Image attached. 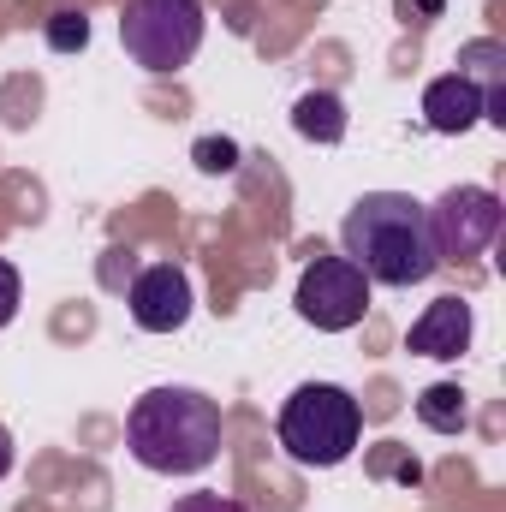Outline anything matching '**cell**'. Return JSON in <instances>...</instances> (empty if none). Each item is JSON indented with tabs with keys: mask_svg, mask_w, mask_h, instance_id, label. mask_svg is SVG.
<instances>
[{
	"mask_svg": "<svg viewBox=\"0 0 506 512\" xmlns=\"http://www.w3.org/2000/svg\"><path fill=\"white\" fill-rule=\"evenodd\" d=\"M126 447L155 477H197L221 453V405L197 387H149L126 417Z\"/></svg>",
	"mask_w": 506,
	"mask_h": 512,
	"instance_id": "obj_1",
	"label": "cell"
},
{
	"mask_svg": "<svg viewBox=\"0 0 506 512\" xmlns=\"http://www.w3.org/2000/svg\"><path fill=\"white\" fill-rule=\"evenodd\" d=\"M340 245H346V262L364 268L370 286H423L441 268L423 203L405 191H364L340 221Z\"/></svg>",
	"mask_w": 506,
	"mask_h": 512,
	"instance_id": "obj_2",
	"label": "cell"
},
{
	"mask_svg": "<svg viewBox=\"0 0 506 512\" xmlns=\"http://www.w3.org/2000/svg\"><path fill=\"white\" fill-rule=\"evenodd\" d=\"M286 459L310 465V471H328L340 459H352L358 435H364V411L346 387L334 382H304L286 405H280V423H274Z\"/></svg>",
	"mask_w": 506,
	"mask_h": 512,
	"instance_id": "obj_3",
	"label": "cell"
},
{
	"mask_svg": "<svg viewBox=\"0 0 506 512\" xmlns=\"http://www.w3.org/2000/svg\"><path fill=\"white\" fill-rule=\"evenodd\" d=\"M203 0H126V18H120V42L143 72H179L197 60L203 48Z\"/></svg>",
	"mask_w": 506,
	"mask_h": 512,
	"instance_id": "obj_4",
	"label": "cell"
},
{
	"mask_svg": "<svg viewBox=\"0 0 506 512\" xmlns=\"http://www.w3.org/2000/svg\"><path fill=\"white\" fill-rule=\"evenodd\" d=\"M435 262H471L501 239V197L489 185H453L435 203H423Z\"/></svg>",
	"mask_w": 506,
	"mask_h": 512,
	"instance_id": "obj_5",
	"label": "cell"
},
{
	"mask_svg": "<svg viewBox=\"0 0 506 512\" xmlns=\"http://www.w3.org/2000/svg\"><path fill=\"white\" fill-rule=\"evenodd\" d=\"M292 304H298V316H304L310 328L346 334V328H358L364 310H370V280H364V268L346 262V256H316V262L298 274Z\"/></svg>",
	"mask_w": 506,
	"mask_h": 512,
	"instance_id": "obj_6",
	"label": "cell"
},
{
	"mask_svg": "<svg viewBox=\"0 0 506 512\" xmlns=\"http://www.w3.org/2000/svg\"><path fill=\"white\" fill-rule=\"evenodd\" d=\"M131 304V322L143 328V334H179L185 322H191V274L179 268V262H149L137 280H131L126 292Z\"/></svg>",
	"mask_w": 506,
	"mask_h": 512,
	"instance_id": "obj_7",
	"label": "cell"
},
{
	"mask_svg": "<svg viewBox=\"0 0 506 512\" xmlns=\"http://www.w3.org/2000/svg\"><path fill=\"white\" fill-rule=\"evenodd\" d=\"M471 346V304L465 298H435L417 322H411V352L417 358H465Z\"/></svg>",
	"mask_w": 506,
	"mask_h": 512,
	"instance_id": "obj_8",
	"label": "cell"
},
{
	"mask_svg": "<svg viewBox=\"0 0 506 512\" xmlns=\"http://www.w3.org/2000/svg\"><path fill=\"white\" fill-rule=\"evenodd\" d=\"M423 120H429V131H441V137H459V131H471L477 120H489V102H483V90L471 78L447 72V78H435L423 90Z\"/></svg>",
	"mask_w": 506,
	"mask_h": 512,
	"instance_id": "obj_9",
	"label": "cell"
},
{
	"mask_svg": "<svg viewBox=\"0 0 506 512\" xmlns=\"http://www.w3.org/2000/svg\"><path fill=\"white\" fill-rule=\"evenodd\" d=\"M292 126H298V137H310V143H340L346 137V102L334 90H310V96H298Z\"/></svg>",
	"mask_w": 506,
	"mask_h": 512,
	"instance_id": "obj_10",
	"label": "cell"
},
{
	"mask_svg": "<svg viewBox=\"0 0 506 512\" xmlns=\"http://www.w3.org/2000/svg\"><path fill=\"white\" fill-rule=\"evenodd\" d=\"M417 417H423V429H435V435H459L465 423H471V405H465V387L459 382H435L417 393Z\"/></svg>",
	"mask_w": 506,
	"mask_h": 512,
	"instance_id": "obj_11",
	"label": "cell"
},
{
	"mask_svg": "<svg viewBox=\"0 0 506 512\" xmlns=\"http://www.w3.org/2000/svg\"><path fill=\"white\" fill-rule=\"evenodd\" d=\"M48 48H54V54H78V48H90V18H84L78 6H60V12L48 18Z\"/></svg>",
	"mask_w": 506,
	"mask_h": 512,
	"instance_id": "obj_12",
	"label": "cell"
},
{
	"mask_svg": "<svg viewBox=\"0 0 506 512\" xmlns=\"http://www.w3.org/2000/svg\"><path fill=\"white\" fill-rule=\"evenodd\" d=\"M191 161H197L203 173H233V167H239V143H233V137H197Z\"/></svg>",
	"mask_w": 506,
	"mask_h": 512,
	"instance_id": "obj_13",
	"label": "cell"
},
{
	"mask_svg": "<svg viewBox=\"0 0 506 512\" xmlns=\"http://www.w3.org/2000/svg\"><path fill=\"white\" fill-rule=\"evenodd\" d=\"M173 512H245L233 495H215V489H197V495H179Z\"/></svg>",
	"mask_w": 506,
	"mask_h": 512,
	"instance_id": "obj_14",
	"label": "cell"
},
{
	"mask_svg": "<svg viewBox=\"0 0 506 512\" xmlns=\"http://www.w3.org/2000/svg\"><path fill=\"white\" fill-rule=\"evenodd\" d=\"M18 298H24V286H18V268H12V262L0 256V328H6L12 316H18Z\"/></svg>",
	"mask_w": 506,
	"mask_h": 512,
	"instance_id": "obj_15",
	"label": "cell"
},
{
	"mask_svg": "<svg viewBox=\"0 0 506 512\" xmlns=\"http://www.w3.org/2000/svg\"><path fill=\"white\" fill-rule=\"evenodd\" d=\"M441 6H447V0H399V12H405V18H411V12H429V18H435Z\"/></svg>",
	"mask_w": 506,
	"mask_h": 512,
	"instance_id": "obj_16",
	"label": "cell"
},
{
	"mask_svg": "<svg viewBox=\"0 0 506 512\" xmlns=\"http://www.w3.org/2000/svg\"><path fill=\"white\" fill-rule=\"evenodd\" d=\"M6 471H12V429L0 423V477H6Z\"/></svg>",
	"mask_w": 506,
	"mask_h": 512,
	"instance_id": "obj_17",
	"label": "cell"
}]
</instances>
